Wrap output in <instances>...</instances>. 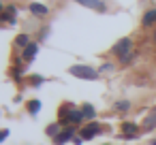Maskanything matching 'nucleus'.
<instances>
[{"instance_id": "nucleus-18", "label": "nucleus", "mask_w": 156, "mask_h": 145, "mask_svg": "<svg viewBox=\"0 0 156 145\" xmlns=\"http://www.w3.org/2000/svg\"><path fill=\"white\" fill-rule=\"evenodd\" d=\"M154 43H156V32H154Z\"/></svg>"}, {"instance_id": "nucleus-1", "label": "nucleus", "mask_w": 156, "mask_h": 145, "mask_svg": "<svg viewBox=\"0 0 156 145\" xmlns=\"http://www.w3.org/2000/svg\"><path fill=\"white\" fill-rule=\"evenodd\" d=\"M113 54L120 58V62H128L133 58V43H130V39H122L120 43H115Z\"/></svg>"}, {"instance_id": "nucleus-13", "label": "nucleus", "mask_w": 156, "mask_h": 145, "mask_svg": "<svg viewBox=\"0 0 156 145\" xmlns=\"http://www.w3.org/2000/svg\"><path fill=\"white\" fill-rule=\"evenodd\" d=\"M81 113H83V115H86V117H94V109H92V107H90V105H86V107H83V111H81Z\"/></svg>"}, {"instance_id": "nucleus-10", "label": "nucleus", "mask_w": 156, "mask_h": 145, "mask_svg": "<svg viewBox=\"0 0 156 145\" xmlns=\"http://www.w3.org/2000/svg\"><path fill=\"white\" fill-rule=\"evenodd\" d=\"M13 17H15V9H13V7H9V9H5V11H2V19L11 22Z\"/></svg>"}, {"instance_id": "nucleus-11", "label": "nucleus", "mask_w": 156, "mask_h": 145, "mask_svg": "<svg viewBox=\"0 0 156 145\" xmlns=\"http://www.w3.org/2000/svg\"><path fill=\"white\" fill-rule=\"evenodd\" d=\"M30 9H32V13H37V15H45V13H47V9L41 7V5H32Z\"/></svg>"}, {"instance_id": "nucleus-5", "label": "nucleus", "mask_w": 156, "mask_h": 145, "mask_svg": "<svg viewBox=\"0 0 156 145\" xmlns=\"http://www.w3.org/2000/svg\"><path fill=\"white\" fill-rule=\"evenodd\" d=\"M71 136H73V130H71V128H69V130H62L60 134H56V143H58V145H62V143H66Z\"/></svg>"}, {"instance_id": "nucleus-19", "label": "nucleus", "mask_w": 156, "mask_h": 145, "mask_svg": "<svg viewBox=\"0 0 156 145\" xmlns=\"http://www.w3.org/2000/svg\"><path fill=\"white\" fill-rule=\"evenodd\" d=\"M154 145H156V141H154Z\"/></svg>"}, {"instance_id": "nucleus-7", "label": "nucleus", "mask_w": 156, "mask_h": 145, "mask_svg": "<svg viewBox=\"0 0 156 145\" xmlns=\"http://www.w3.org/2000/svg\"><path fill=\"white\" fill-rule=\"evenodd\" d=\"M34 56H37V45H28L24 49V60H32Z\"/></svg>"}, {"instance_id": "nucleus-6", "label": "nucleus", "mask_w": 156, "mask_h": 145, "mask_svg": "<svg viewBox=\"0 0 156 145\" xmlns=\"http://www.w3.org/2000/svg\"><path fill=\"white\" fill-rule=\"evenodd\" d=\"M154 126H156V107H154V111L147 115V119H145L143 128H145V130H150V128H154Z\"/></svg>"}, {"instance_id": "nucleus-4", "label": "nucleus", "mask_w": 156, "mask_h": 145, "mask_svg": "<svg viewBox=\"0 0 156 145\" xmlns=\"http://www.w3.org/2000/svg\"><path fill=\"white\" fill-rule=\"evenodd\" d=\"M98 130H101V128H98V124H90L88 128H83V130H81V139H92Z\"/></svg>"}, {"instance_id": "nucleus-15", "label": "nucleus", "mask_w": 156, "mask_h": 145, "mask_svg": "<svg viewBox=\"0 0 156 145\" xmlns=\"http://www.w3.org/2000/svg\"><path fill=\"white\" fill-rule=\"evenodd\" d=\"M39 109H41V102H39V100H34V102H30V111H32V113H37Z\"/></svg>"}, {"instance_id": "nucleus-2", "label": "nucleus", "mask_w": 156, "mask_h": 145, "mask_svg": "<svg viewBox=\"0 0 156 145\" xmlns=\"http://www.w3.org/2000/svg\"><path fill=\"white\" fill-rule=\"evenodd\" d=\"M71 75L79 77V79H96V71H92L90 66H73Z\"/></svg>"}, {"instance_id": "nucleus-8", "label": "nucleus", "mask_w": 156, "mask_h": 145, "mask_svg": "<svg viewBox=\"0 0 156 145\" xmlns=\"http://www.w3.org/2000/svg\"><path fill=\"white\" fill-rule=\"evenodd\" d=\"M154 22H156V11H147L143 15V26H152Z\"/></svg>"}, {"instance_id": "nucleus-14", "label": "nucleus", "mask_w": 156, "mask_h": 145, "mask_svg": "<svg viewBox=\"0 0 156 145\" xmlns=\"http://www.w3.org/2000/svg\"><path fill=\"white\" fill-rule=\"evenodd\" d=\"M17 45H22V47H28V36H26V34L17 36Z\"/></svg>"}, {"instance_id": "nucleus-9", "label": "nucleus", "mask_w": 156, "mask_h": 145, "mask_svg": "<svg viewBox=\"0 0 156 145\" xmlns=\"http://www.w3.org/2000/svg\"><path fill=\"white\" fill-rule=\"evenodd\" d=\"M122 130H124V134H126V136H135V132H137V126H135V124H128V122H126V124L122 126Z\"/></svg>"}, {"instance_id": "nucleus-16", "label": "nucleus", "mask_w": 156, "mask_h": 145, "mask_svg": "<svg viewBox=\"0 0 156 145\" xmlns=\"http://www.w3.org/2000/svg\"><path fill=\"white\" fill-rule=\"evenodd\" d=\"M47 132H49V134H56V132H58V126H49Z\"/></svg>"}, {"instance_id": "nucleus-17", "label": "nucleus", "mask_w": 156, "mask_h": 145, "mask_svg": "<svg viewBox=\"0 0 156 145\" xmlns=\"http://www.w3.org/2000/svg\"><path fill=\"white\" fill-rule=\"evenodd\" d=\"M126 107H128V102H118V109H122V111H124Z\"/></svg>"}, {"instance_id": "nucleus-12", "label": "nucleus", "mask_w": 156, "mask_h": 145, "mask_svg": "<svg viewBox=\"0 0 156 145\" xmlns=\"http://www.w3.org/2000/svg\"><path fill=\"white\" fill-rule=\"evenodd\" d=\"M81 117H83V113H79V111H71V113H69V119H71V122H79Z\"/></svg>"}, {"instance_id": "nucleus-3", "label": "nucleus", "mask_w": 156, "mask_h": 145, "mask_svg": "<svg viewBox=\"0 0 156 145\" xmlns=\"http://www.w3.org/2000/svg\"><path fill=\"white\" fill-rule=\"evenodd\" d=\"M77 2L83 5V7H90L94 11H105V5L101 2V0H77Z\"/></svg>"}]
</instances>
